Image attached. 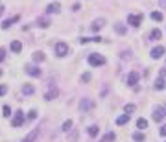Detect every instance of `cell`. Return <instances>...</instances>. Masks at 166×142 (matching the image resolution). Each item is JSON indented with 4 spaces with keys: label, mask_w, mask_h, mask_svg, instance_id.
<instances>
[{
    "label": "cell",
    "mask_w": 166,
    "mask_h": 142,
    "mask_svg": "<svg viewBox=\"0 0 166 142\" xmlns=\"http://www.w3.org/2000/svg\"><path fill=\"white\" fill-rule=\"evenodd\" d=\"M151 19L155 20V22H161V20H163V13H161V11H153V13H151Z\"/></svg>",
    "instance_id": "obj_23"
},
{
    "label": "cell",
    "mask_w": 166,
    "mask_h": 142,
    "mask_svg": "<svg viewBox=\"0 0 166 142\" xmlns=\"http://www.w3.org/2000/svg\"><path fill=\"white\" fill-rule=\"evenodd\" d=\"M133 140H137V142H144V140H146L144 133H140V131H139V133H135V135H133Z\"/></svg>",
    "instance_id": "obj_25"
},
{
    "label": "cell",
    "mask_w": 166,
    "mask_h": 142,
    "mask_svg": "<svg viewBox=\"0 0 166 142\" xmlns=\"http://www.w3.org/2000/svg\"><path fill=\"white\" fill-rule=\"evenodd\" d=\"M161 37H163V32L161 30H157V28L151 30V33H149V39L151 41H157V39H161Z\"/></svg>",
    "instance_id": "obj_15"
},
{
    "label": "cell",
    "mask_w": 166,
    "mask_h": 142,
    "mask_svg": "<svg viewBox=\"0 0 166 142\" xmlns=\"http://www.w3.org/2000/svg\"><path fill=\"white\" fill-rule=\"evenodd\" d=\"M159 6H161V7L164 9V7H166V0H159Z\"/></svg>",
    "instance_id": "obj_36"
},
{
    "label": "cell",
    "mask_w": 166,
    "mask_h": 142,
    "mask_svg": "<svg viewBox=\"0 0 166 142\" xmlns=\"http://www.w3.org/2000/svg\"><path fill=\"white\" fill-rule=\"evenodd\" d=\"M164 87H166L164 80H163V78H159V80H157V83H155V89H157V91H163Z\"/></svg>",
    "instance_id": "obj_24"
},
{
    "label": "cell",
    "mask_w": 166,
    "mask_h": 142,
    "mask_svg": "<svg viewBox=\"0 0 166 142\" xmlns=\"http://www.w3.org/2000/svg\"><path fill=\"white\" fill-rule=\"evenodd\" d=\"M35 92V89H33V85H30V83H26L24 87H22V94L24 96H32Z\"/></svg>",
    "instance_id": "obj_13"
},
{
    "label": "cell",
    "mask_w": 166,
    "mask_h": 142,
    "mask_svg": "<svg viewBox=\"0 0 166 142\" xmlns=\"http://www.w3.org/2000/svg\"><path fill=\"white\" fill-rule=\"evenodd\" d=\"M37 24H39L41 28H48V26H50V20L46 19V17H41V19L37 20Z\"/></svg>",
    "instance_id": "obj_21"
},
{
    "label": "cell",
    "mask_w": 166,
    "mask_h": 142,
    "mask_svg": "<svg viewBox=\"0 0 166 142\" xmlns=\"http://www.w3.org/2000/svg\"><path fill=\"white\" fill-rule=\"evenodd\" d=\"M59 9H61L59 2H54V4H50V6L46 7V13H48V15H50V13H59Z\"/></svg>",
    "instance_id": "obj_11"
},
{
    "label": "cell",
    "mask_w": 166,
    "mask_h": 142,
    "mask_svg": "<svg viewBox=\"0 0 166 142\" xmlns=\"http://www.w3.org/2000/svg\"><path fill=\"white\" fill-rule=\"evenodd\" d=\"M21 50H22V44H21V42H19V41H13V42H11V52H15V54H19Z\"/></svg>",
    "instance_id": "obj_16"
},
{
    "label": "cell",
    "mask_w": 166,
    "mask_h": 142,
    "mask_svg": "<svg viewBox=\"0 0 166 142\" xmlns=\"http://www.w3.org/2000/svg\"><path fill=\"white\" fill-rule=\"evenodd\" d=\"M142 15L140 13H137V15H127V24H131V26H135V28H139L140 24H142Z\"/></svg>",
    "instance_id": "obj_3"
},
{
    "label": "cell",
    "mask_w": 166,
    "mask_h": 142,
    "mask_svg": "<svg viewBox=\"0 0 166 142\" xmlns=\"http://www.w3.org/2000/svg\"><path fill=\"white\" fill-rule=\"evenodd\" d=\"M35 116H37V111H30V115H28V118H30V120H33Z\"/></svg>",
    "instance_id": "obj_32"
},
{
    "label": "cell",
    "mask_w": 166,
    "mask_h": 142,
    "mask_svg": "<svg viewBox=\"0 0 166 142\" xmlns=\"http://www.w3.org/2000/svg\"><path fill=\"white\" fill-rule=\"evenodd\" d=\"M6 92H7V87L6 85H0V96H4Z\"/></svg>",
    "instance_id": "obj_31"
},
{
    "label": "cell",
    "mask_w": 166,
    "mask_h": 142,
    "mask_svg": "<svg viewBox=\"0 0 166 142\" xmlns=\"http://www.w3.org/2000/svg\"><path fill=\"white\" fill-rule=\"evenodd\" d=\"M137 81H139V72H131V74L127 76V85H129V87H135Z\"/></svg>",
    "instance_id": "obj_10"
},
{
    "label": "cell",
    "mask_w": 166,
    "mask_h": 142,
    "mask_svg": "<svg viewBox=\"0 0 166 142\" xmlns=\"http://www.w3.org/2000/svg\"><path fill=\"white\" fill-rule=\"evenodd\" d=\"M87 131H89V135H90V137H96V135H98V131H100V127H98V125H90Z\"/></svg>",
    "instance_id": "obj_22"
},
{
    "label": "cell",
    "mask_w": 166,
    "mask_h": 142,
    "mask_svg": "<svg viewBox=\"0 0 166 142\" xmlns=\"http://www.w3.org/2000/svg\"><path fill=\"white\" fill-rule=\"evenodd\" d=\"M166 76V68H163V70H161V78H164Z\"/></svg>",
    "instance_id": "obj_39"
},
{
    "label": "cell",
    "mask_w": 166,
    "mask_h": 142,
    "mask_svg": "<svg viewBox=\"0 0 166 142\" xmlns=\"http://www.w3.org/2000/svg\"><path fill=\"white\" fill-rule=\"evenodd\" d=\"M33 61H44V54L42 52H35L33 54Z\"/></svg>",
    "instance_id": "obj_27"
},
{
    "label": "cell",
    "mask_w": 166,
    "mask_h": 142,
    "mask_svg": "<svg viewBox=\"0 0 166 142\" xmlns=\"http://www.w3.org/2000/svg\"><path fill=\"white\" fill-rule=\"evenodd\" d=\"M22 122H24V113H22V111H17L15 116H13V120H11V125H13V127H21Z\"/></svg>",
    "instance_id": "obj_7"
},
{
    "label": "cell",
    "mask_w": 166,
    "mask_h": 142,
    "mask_svg": "<svg viewBox=\"0 0 166 142\" xmlns=\"http://www.w3.org/2000/svg\"><path fill=\"white\" fill-rule=\"evenodd\" d=\"M161 135H163V137H166V125H163V127H161Z\"/></svg>",
    "instance_id": "obj_38"
},
{
    "label": "cell",
    "mask_w": 166,
    "mask_h": 142,
    "mask_svg": "<svg viewBox=\"0 0 166 142\" xmlns=\"http://www.w3.org/2000/svg\"><path fill=\"white\" fill-rule=\"evenodd\" d=\"M9 115H11V109H9V105H4V116L7 118Z\"/></svg>",
    "instance_id": "obj_30"
},
{
    "label": "cell",
    "mask_w": 166,
    "mask_h": 142,
    "mask_svg": "<svg viewBox=\"0 0 166 142\" xmlns=\"http://www.w3.org/2000/svg\"><path fill=\"white\" fill-rule=\"evenodd\" d=\"M37 135H39V129H33V131H30L28 135H26V139L22 142H33L35 139H37Z\"/></svg>",
    "instance_id": "obj_14"
},
{
    "label": "cell",
    "mask_w": 166,
    "mask_h": 142,
    "mask_svg": "<svg viewBox=\"0 0 166 142\" xmlns=\"http://www.w3.org/2000/svg\"><path fill=\"white\" fill-rule=\"evenodd\" d=\"M151 116H153V120H155V122H163V120H164V116H166V113H164V109H163V107H155Z\"/></svg>",
    "instance_id": "obj_5"
},
{
    "label": "cell",
    "mask_w": 166,
    "mask_h": 142,
    "mask_svg": "<svg viewBox=\"0 0 166 142\" xmlns=\"http://www.w3.org/2000/svg\"><path fill=\"white\" fill-rule=\"evenodd\" d=\"M104 24H105V20H104V19H100V20H96V22H94V24H92L90 28H92V32H98V30H100V28H102Z\"/></svg>",
    "instance_id": "obj_17"
},
{
    "label": "cell",
    "mask_w": 166,
    "mask_h": 142,
    "mask_svg": "<svg viewBox=\"0 0 166 142\" xmlns=\"http://www.w3.org/2000/svg\"><path fill=\"white\" fill-rule=\"evenodd\" d=\"M92 107H94V101L90 100V98H83V100L80 101V109H81L83 113H89Z\"/></svg>",
    "instance_id": "obj_4"
},
{
    "label": "cell",
    "mask_w": 166,
    "mask_h": 142,
    "mask_svg": "<svg viewBox=\"0 0 166 142\" xmlns=\"http://www.w3.org/2000/svg\"><path fill=\"white\" fill-rule=\"evenodd\" d=\"M89 65H90V66H104L105 57L100 56V54H90V56H89Z\"/></svg>",
    "instance_id": "obj_1"
},
{
    "label": "cell",
    "mask_w": 166,
    "mask_h": 142,
    "mask_svg": "<svg viewBox=\"0 0 166 142\" xmlns=\"http://www.w3.org/2000/svg\"><path fill=\"white\" fill-rule=\"evenodd\" d=\"M26 74L37 78V76H41V68H37V66H33V65H28V66H26Z\"/></svg>",
    "instance_id": "obj_8"
},
{
    "label": "cell",
    "mask_w": 166,
    "mask_h": 142,
    "mask_svg": "<svg viewBox=\"0 0 166 142\" xmlns=\"http://www.w3.org/2000/svg\"><path fill=\"white\" fill-rule=\"evenodd\" d=\"M70 127H72V120H66L65 124H63V131H68Z\"/></svg>",
    "instance_id": "obj_29"
},
{
    "label": "cell",
    "mask_w": 166,
    "mask_h": 142,
    "mask_svg": "<svg viewBox=\"0 0 166 142\" xmlns=\"http://www.w3.org/2000/svg\"><path fill=\"white\" fill-rule=\"evenodd\" d=\"M135 109H137V107H135V105H133V103H127V105H125V107H124L125 115H129V113H133V111H135Z\"/></svg>",
    "instance_id": "obj_26"
},
{
    "label": "cell",
    "mask_w": 166,
    "mask_h": 142,
    "mask_svg": "<svg viewBox=\"0 0 166 142\" xmlns=\"http://www.w3.org/2000/svg\"><path fill=\"white\" fill-rule=\"evenodd\" d=\"M163 54H164V48H163V46H155V48L151 50V57H153V59L163 57Z\"/></svg>",
    "instance_id": "obj_9"
},
{
    "label": "cell",
    "mask_w": 166,
    "mask_h": 142,
    "mask_svg": "<svg viewBox=\"0 0 166 142\" xmlns=\"http://www.w3.org/2000/svg\"><path fill=\"white\" fill-rule=\"evenodd\" d=\"M115 139H116V135H115V133H107V135H105V139H104V142H111V140H115Z\"/></svg>",
    "instance_id": "obj_28"
},
{
    "label": "cell",
    "mask_w": 166,
    "mask_h": 142,
    "mask_svg": "<svg viewBox=\"0 0 166 142\" xmlns=\"http://www.w3.org/2000/svg\"><path fill=\"white\" fill-rule=\"evenodd\" d=\"M137 127H139L140 131L146 129V127H148V120H146V118H139V120H137Z\"/></svg>",
    "instance_id": "obj_19"
},
{
    "label": "cell",
    "mask_w": 166,
    "mask_h": 142,
    "mask_svg": "<svg viewBox=\"0 0 166 142\" xmlns=\"http://www.w3.org/2000/svg\"><path fill=\"white\" fill-rule=\"evenodd\" d=\"M127 122H129V115H122V116L116 118V124H118V125H124V124H127Z\"/></svg>",
    "instance_id": "obj_18"
},
{
    "label": "cell",
    "mask_w": 166,
    "mask_h": 142,
    "mask_svg": "<svg viewBox=\"0 0 166 142\" xmlns=\"http://www.w3.org/2000/svg\"><path fill=\"white\" fill-rule=\"evenodd\" d=\"M90 41H94V42H102V37L98 35V37H92V39H90Z\"/></svg>",
    "instance_id": "obj_37"
},
{
    "label": "cell",
    "mask_w": 166,
    "mask_h": 142,
    "mask_svg": "<svg viewBox=\"0 0 166 142\" xmlns=\"http://www.w3.org/2000/svg\"><path fill=\"white\" fill-rule=\"evenodd\" d=\"M115 30H116V33H120V35H124V33H125V26H124V24H120V22H116V24H115Z\"/></svg>",
    "instance_id": "obj_20"
},
{
    "label": "cell",
    "mask_w": 166,
    "mask_h": 142,
    "mask_svg": "<svg viewBox=\"0 0 166 142\" xmlns=\"http://www.w3.org/2000/svg\"><path fill=\"white\" fill-rule=\"evenodd\" d=\"M70 140H72V142H76V140H78V133H76V131H74V133L70 135Z\"/></svg>",
    "instance_id": "obj_33"
},
{
    "label": "cell",
    "mask_w": 166,
    "mask_h": 142,
    "mask_svg": "<svg viewBox=\"0 0 166 142\" xmlns=\"http://www.w3.org/2000/svg\"><path fill=\"white\" fill-rule=\"evenodd\" d=\"M19 19H21L19 15H15V17H11V19H6L4 22H2V30H7V28H9V26L13 24V22H17Z\"/></svg>",
    "instance_id": "obj_12"
},
{
    "label": "cell",
    "mask_w": 166,
    "mask_h": 142,
    "mask_svg": "<svg viewBox=\"0 0 166 142\" xmlns=\"http://www.w3.org/2000/svg\"><path fill=\"white\" fill-rule=\"evenodd\" d=\"M2 13H4V6H0V15H2Z\"/></svg>",
    "instance_id": "obj_40"
},
{
    "label": "cell",
    "mask_w": 166,
    "mask_h": 142,
    "mask_svg": "<svg viewBox=\"0 0 166 142\" xmlns=\"http://www.w3.org/2000/svg\"><path fill=\"white\" fill-rule=\"evenodd\" d=\"M57 94H59V91H57V87L54 85V83H48V91L44 92V100H54V98H57Z\"/></svg>",
    "instance_id": "obj_2"
},
{
    "label": "cell",
    "mask_w": 166,
    "mask_h": 142,
    "mask_svg": "<svg viewBox=\"0 0 166 142\" xmlns=\"http://www.w3.org/2000/svg\"><path fill=\"white\" fill-rule=\"evenodd\" d=\"M56 54H57V57H65L68 54V46L65 42H57L56 44Z\"/></svg>",
    "instance_id": "obj_6"
},
{
    "label": "cell",
    "mask_w": 166,
    "mask_h": 142,
    "mask_svg": "<svg viewBox=\"0 0 166 142\" xmlns=\"http://www.w3.org/2000/svg\"><path fill=\"white\" fill-rule=\"evenodd\" d=\"M4 59H6V52L0 48V61H4Z\"/></svg>",
    "instance_id": "obj_35"
},
{
    "label": "cell",
    "mask_w": 166,
    "mask_h": 142,
    "mask_svg": "<svg viewBox=\"0 0 166 142\" xmlns=\"http://www.w3.org/2000/svg\"><path fill=\"white\" fill-rule=\"evenodd\" d=\"M81 80H83V81H89V80H90V74H89V72H87V74H83Z\"/></svg>",
    "instance_id": "obj_34"
}]
</instances>
